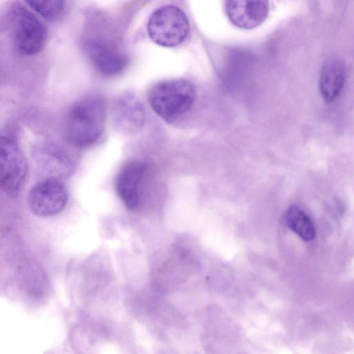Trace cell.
Returning <instances> with one entry per match:
<instances>
[{"label":"cell","mask_w":354,"mask_h":354,"mask_svg":"<svg viewBox=\"0 0 354 354\" xmlns=\"http://www.w3.org/2000/svg\"><path fill=\"white\" fill-rule=\"evenodd\" d=\"M0 31L7 32L15 49L26 55L41 51L47 39L45 26L19 1L8 3L2 10Z\"/></svg>","instance_id":"1"},{"label":"cell","mask_w":354,"mask_h":354,"mask_svg":"<svg viewBox=\"0 0 354 354\" xmlns=\"http://www.w3.org/2000/svg\"><path fill=\"white\" fill-rule=\"evenodd\" d=\"M286 225L305 241H311L315 236L314 223L309 216L299 207L292 205L284 215Z\"/></svg>","instance_id":"12"},{"label":"cell","mask_w":354,"mask_h":354,"mask_svg":"<svg viewBox=\"0 0 354 354\" xmlns=\"http://www.w3.org/2000/svg\"><path fill=\"white\" fill-rule=\"evenodd\" d=\"M86 50L96 69L106 76L121 73L128 64L125 55L102 41L88 42L86 45Z\"/></svg>","instance_id":"10"},{"label":"cell","mask_w":354,"mask_h":354,"mask_svg":"<svg viewBox=\"0 0 354 354\" xmlns=\"http://www.w3.org/2000/svg\"><path fill=\"white\" fill-rule=\"evenodd\" d=\"M345 80L343 65L337 60L326 62L322 69L319 91L327 102L334 100L341 92Z\"/></svg>","instance_id":"11"},{"label":"cell","mask_w":354,"mask_h":354,"mask_svg":"<svg viewBox=\"0 0 354 354\" xmlns=\"http://www.w3.org/2000/svg\"><path fill=\"white\" fill-rule=\"evenodd\" d=\"M106 116L104 100L91 95L77 100L70 108L66 118V135L77 147H88L101 137Z\"/></svg>","instance_id":"2"},{"label":"cell","mask_w":354,"mask_h":354,"mask_svg":"<svg viewBox=\"0 0 354 354\" xmlns=\"http://www.w3.org/2000/svg\"><path fill=\"white\" fill-rule=\"evenodd\" d=\"M147 32L150 39L156 44L174 47L186 39L189 33V24L180 8L167 5L159 8L151 15Z\"/></svg>","instance_id":"4"},{"label":"cell","mask_w":354,"mask_h":354,"mask_svg":"<svg viewBox=\"0 0 354 354\" xmlns=\"http://www.w3.org/2000/svg\"><path fill=\"white\" fill-rule=\"evenodd\" d=\"M146 165L141 160H133L126 164L120 171L116 187L124 204L130 209H136L140 201V187Z\"/></svg>","instance_id":"9"},{"label":"cell","mask_w":354,"mask_h":354,"mask_svg":"<svg viewBox=\"0 0 354 354\" xmlns=\"http://www.w3.org/2000/svg\"><path fill=\"white\" fill-rule=\"evenodd\" d=\"M226 15L235 26L252 29L259 26L269 12L268 0H225Z\"/></svg>","instance_id":"7"},{"label":"cell","mask_w":354,"mask_h":354,"mask_svg":"<svg viewBox=\"0 0 354 354\" xmlns=\"http://www.w3.org/2000/svg\"><path fill=\"white\" fill-rule=\"evenodd\" d=\"M28 162L15 140L0 136V189L17 194L25 181Z\"/></svg>","instance_id":"5"},{"label":"cell","mask_w":354,"mask_h":354,"mask_svg":"<svg viewBox=\"0 0 354 354\" xmlns=\"http://www.w3.org/2000/svg\"><path fill=\"white\" fill-rule=\"evenodd\" d=\"M145 119L144 106L133 93H124L115 101L113 120L120 132L127 134L136 132L144 125Z\"/></svg>","instance_id":"8"},{"label":"cell","mask_w":354,"mask_h":354,"mask_svg":"<svg viewBox=\"0 0 354 354\" xmlns=\"http://www.w3.org/2000/svg\"><path fill=\"white\" fill-rule=\"evenodd\" d=\"M35 12L43 18L52 21L62 14L65 0H24Z\"/></svg>","instance_id":"13"},{"label":"cell","mask_w":354,"mask_h":354,"mask_svg":"<svg viewBox=\"0 0 354 354\" xmlns=\"http://www.w3.org/2000/svg\"><path fill=\"white\" fill-rule=\"evenodd\" d=\"M68 201V192L62 180L49 177L37 182L30 190L28 203L31 212L41 217L59 213Z\"/></svg>","instance_id":"6"},{"label":"cell","mask_w":354,"mask_h":354,"mask_svg":"<svg viewBox=\"0 0 354 354\" xmlns=\"http://www.w3.org/2000/svg\"><path fill=\"white\" fill-rule=\"evenodd\" d=\"M195 97L194 86L183 79L160 82L151 87L148 93L151 107L167 122H175L188 113Z\"/></svg>","instance_id":"3"}]
</instances>
